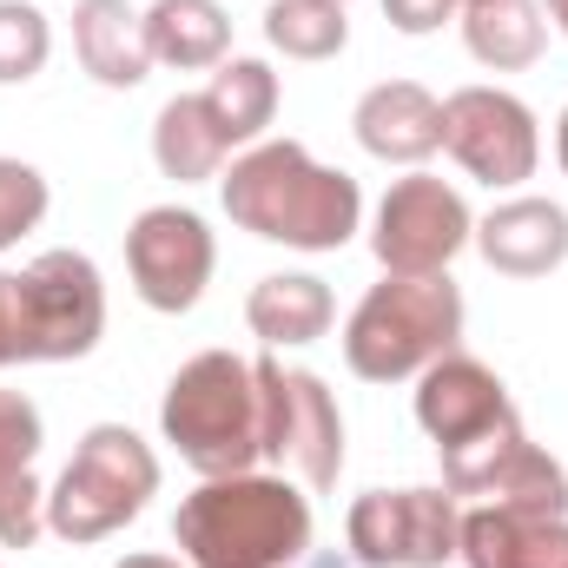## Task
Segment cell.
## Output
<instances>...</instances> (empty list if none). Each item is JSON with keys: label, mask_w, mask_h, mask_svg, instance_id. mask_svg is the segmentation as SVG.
<instances>
[{"label": "cell", "mask_w": 568, "mask_h": 568, "mask_svg": "<svg viewBox=\"0 0 568 568\" xmlns=\"http://www.w3.org/2000/svg\"><path fill=\"white\" fill-rule=\"evenodd\" d=\"M219 199L239 232L291 252H344L364 225V185L337 165H317L297 140H265L232 159Z\"/></svg>", "instance_id": "6da1fadb"}, {"label": "cell", "mask_w": 568, "mask_h": 568, "mask_svg": "<svg viewBox=\"0 0 568 568\" xmlns=\"http://www.w3.org/2000/svg\"><path fill=\"white\" fill-rule=\"evenodd\" d=\"M172 542L192 568H297L311 549V503L284 476H205L179 516Z\"/></svg>", "instance_id": "7a4b0ae2"}, {"label": "cell", "mask_w": 568, "mask_h": 568, "mask_svg": "<svg viewBox=\"0 0 568 568\" xmlns=\"http://www.w3.org/2000/svg\"><path fill=\"white\" fill-rule=\"evenodd\" d=\"M165 443L199 476H245L265 456V410H258V371L232 351H199L179 364L159 404Z\"/></svg>", "instance_id": "3957f363"}, {"label": "cell", "mask_w": 568, "mask_h": 568, "mask_svg": "<svg viewBox=\"0 0 568 568\" xmlns=\"http://www.w3.org/2000/svg\"><path fill=\"white\" fill-rule=\"evenodd\" d=\"M456 337H463V291L449 272L429 278L384 272V284H371L344 324V364L364 384H404L424 377L436 357H449Z\"/></svg>", "instance_id": "277c9868"}, {"label": "cell", "mask_w": 568, "mask_h": 568, "mask_svg": "<svg viewBox=\"0 0 568 568\" xmlns=\"http://www.w3.org/2000/svg\"><path fill=\"white\" fill-rule=\"evenodd\" d=\"M159 496V456L140 429L126 424H93L80 436L73 463L47 489V529L73 549L106 542L113 529L140 523L145 503Z\"/></svg>", "instance_id": "5b68a950"}, {"label": "cell", "mask_w": 568, "mask_h": 568, "mask_svg": "<svg viewBox=\"0 0 568 568\" xmlns=\"http://www.w3.org/2000/svg\"><path fill=\"white\" fill-rule=\"evenodd\" d=\"M20 284V331H27V364H73L100 344L106 331V284L87 252H40Z\"/></svg>", "instance_id": "8992f818"}, {"label": "cell", "mask_w": 568, "mask_h": 568, "mask_svg": "<svg viewBox=\"0 0 568 568\" xmlns=\"http://www.w3.org/2000/svg\"><path fill=\"white\" fill-rule=\"evenodd\" d=\"M258 410H265V456L291 463L304 489H337L344 469V410L324 390L317 371H297L278 357H258Z\"/></svg>", "instance_id": "52a82bcc"}, {"label": "cell", "mask_w": 568, "mask_h": 568, "mask_svg": "<svg viewBox=\"0 0 568 568\" xmlns=\"http://www.w3.org/2000/svg\"><path fill=\"white\" fill-rule=\"evenodd\" d=\"M344 536L364 568H443L456 562L463 509L449 489H371L351 503Z\"/></svg>", "instance_id": "ba28073f"}, {"label": "cell", "mask_w": 568, "mask_h": 568, "mask_svg": "<svg viewBox=\"0 0 568 568\" xmlns=\"http://www.w3.org/2000/svg\"><path fill=\"white\" fill-rule=\"evenodd\" d=\"M476 239V219L463 205L456 185L429 179V172H410L384 192L377 205V225H371V252L384 272L397 278H429V272H449V258Z\"/></svg>", "instance_id": "9c48e42d"}, {"label": "cell", "mask_w": 568, "mask_h": 568, "mask_svg": "<svg viewBox=\"0 0 568 568\" xmlns=\"http://www.w3.org/2000/svg\"><path fill=\"white\" fill-rule=\"evenodd\" d=\"M443 152L483 179L489 192H509L523 179H536V159H542V133H536V113L503 93V87H463L443 100Z\"/></svg>", "instance_id": "30bf717a"}, {"label": "cell", "mask_w": 568, "mask_h": 568, "mask_svg": "<svg viewBox=\"0 0 568 568\" xmlns=\"http://www.w3.org/2000/svg\"><path fill=\"white\" fill-rule=\"evenodd\" d=\"M212 265H219V245H212V225L185 205H152L133 219L126 232V272H133V291H140L152 311L179 317L205 297L212 284Z\"/></svg>", "instance_id": "8fae6325"}, {"label": "cell", "mask_w": 568, "mask_h": 568, "mask_svg": "<svg viewBox=\"0 0 568 568\" xmlns=\"http://www.w3.org/2000/svg\"><path fill=\"white\" fill-rule=\"evenodd\" d=\"M516 404H509V390H503V377L483 364V357H469V351H449V357H436L424 377H417V424L424 436L443 449V443H463V436H476V429H489L496 417H509Z\"/></svg>", "instance_id": "7c38bea8"}, {"label": "cell", "mask_w": 568, "mask_h": 568, "mask_svg": "<svg viewBox=\"0 0 568 568\" xmlns=\"http://www.w3.org/2000/svg\"><path fill=\"white\" fill-rule=\"evenodd\" d=\"M456 556L469 568H568V516L476 503V509H463Z\"/></svg>", "instance_id": "4fadbf2b"}, {"label": "cell", "mask_w": 568, "mask_h": 568, "mask_svg": "<svg viewBox=\"0 0 568 568\" xmlns=\"http://www.w3.org/2000/svg\"><path fill=\"white\" fill-rule=\"evenodd\" d=\"M469 245L503 278H549L568 258V212L556 199H503L489 219H476Z\"/></svg>", "instance_id": "5bb4252c"}, {"label": "cell", "mask_w": 568, "mask_h": 568, "mask_svg": "<svg viewBox=\"0 0 568 568\" xmlns=\"http://www.w3.org/2000/svg\"><path fill=\"white\" fill-rule=\"evenodd\" d=\"M40 443H47V424L33 397L0 390V549H33L47 529V489L33 483Z\"/></svg>", "instance_id": "9a60e30c"}, {"label": "cell", "mask_w": 568, "mask_h": 568, "mask_svg": "<svg viewBox=\"0 0 568 568\" xmlns=\"http://www.w3.org/2000/svg\"><path fill=\"white\" fill-rule=\"evenodd\" d=\"M357 145L384 165H424L429 152H443V100L417 80H384L357 100L351 113Z\"/></svg>", "instance_id": "2e32d148"}, {"label": "cell", "mask_w": 568, "mask_h": 568, "mask_svg": "<svg viewBox=\"0 0 568 568\" xmlns=\"http://www.w3.org/2000/svg\"><path fill=\"white\" fill-rule=\"evenodd\" d=\"M73 53L80 67L113 87V93H133L145 73H152V47H145V20L126 0H80L73 7Z\"/></svg>", "instance_id": "e0dca14e"}, {"label": "cell", "mask_w": 568, "mask_h": 568, "mask_svg": "<svg viewBox=\"0 0 568 568\" xmlns=\"http://www.w3.org/2000/svg\"><path fill=\"white\" fill-rule=\"evenodd\" d=\"M245 317L252 331L272 344V351H297V344H317L337 317L331 304V284L311 278V272H278V278H258L245 297Z\"/></svg>", "instance_id": "ac0fdd59"}, {"label": "cell", "mask_w": 568, "mask_h": 568, "mask_svg": "<svg viewBox=\"0 0 568 568\" xmlns=\"http://www.w3.org/2000/svg\"><path fill=\"white\" fill-rule=\"evenodd\" d=\"M140 20H145L152 60L159 67H179V73L219 67L225 47H232V13L219 0H152Z\"/></svg>", "instance_id": "d6986e66"}, {"label": "cell", "mask_w": 568, "mask_h": 568, "mask_svg": "<svg viewBox=\"0 0 568 568\" xmlns=\"http://www.w3.org/2000/svg\"><path fill=\"white\" fill-rule=\"evenodd\" d=\"M463 47L489 73H523L549 47V20L536 0H463Z\"/></svg>", "instance_id": "ffe728a7"}, {"label": "cell", "mask_w": 568, "mask_h": 568, "mask_svg": "<svg viewBox=\"0 0 568 568\" xmlns=\"http://www.w3.org/2000/svg\"><path fill=\"white\" fill-rule=\"evenodd\" d=\"M212 126L225 133V145H258L265 126L278 120V73L265 60H219L212 87L199 93Z\"/></svg>", "instance_id": "44dd1931"}, {"label": "cell", "mask_w": 568, "mask_h": 568, "mask_svg": "<svg viewBox=\"0 0 568 568\" xmlns=\"http://www.w3.org/2000/svg\"><path fill=\"white\" fill-rule=\"evenodd\" d=\"M225 152H232V145H225V133L212 126V113H205L199 93H179V100L159 106V120H152V159H159L165 179H179V185L219 179Z\"/></svg>", "instance_id": "7402d4cb"}, {"label": "cell", "mask_w": 568, "mask_h": 568, "mask_svg": "<svg viewBox=\"0 0 568 568\" xmlns=\"http://www.w3.org/2000/svg\"><path fill=\"white\" fill-rule=\"evenodd\" d=\"M523 449H529V429H523L516 410L496 417L489 429H476V436H463V443H443V449H436V456H443V489L489 503V489L503 483V469H509Z\"/></svg>", "instance_id": "603a6c76"}, {"label": "cell", "mask_w": 568, "mask_h": 568, "mask_svg": "<svg viewBox=\"0 0 568 568\" xmlns=\"http://www.w3.org/2000/svg\"><path fill=\"white\" fill-rule=\"evenodd\" d=\"M265 40L284 60H331L351 40V20L337 0H272L265 7Z\"/></svg>", "instance_id": "cb8c5ba5"}, {"label": "cell", "mask_w": 568, "mask_h": 568, "mask_svg": "<svg viewBox=\"0 0 568 568\" xmlns=\"http://www.w3.org/2000/svg\"><path fill=\"white\" fill-rule=\"evenodd\" d=\"M53 53V27L33 0H0V87H27Z\"/></svg>", "instance_id": "d4e9b609"}, {"label": "cell", "mask_w": 568, "mask_h": 568, "mask_svg": "<svg viewBox=\"0 0 568 568\" xmlns=\"http://www.w3.org/2000/svg\"><path fill=\"white\" fill-rule=\"evenodd\" d=\"M47 205H53L47 179H40L27 159H0V252H13V245L47 219Z\"/></svg>", "instance_id": "484cf974"}, {"label": "cell", "mask_w": 568, "mask_h": 568, "mask_svg": "<svg viewBox=\"0 0 568 568\" xmlns=\"http://www.w3.org/2000/svg\"><path fill=\"white\" fill-rule=\"evenodd\" d=\"M456 7H463V0H384V20H390L397 33H436Z\"/></svg>", "instance_id": "4316f807"}, {"label": "cell", "mask_w": 568, "mask_h": 568, "mask_svg": "<svg viewBox=\"0 0 568 568\" xmlns=\"http://www.w3.org/2000/svg\"><path fill=\"white\" fill-rule=\"evenodd\" d=\"M27 364V331H20V284L13 272H0V371Z\"/></svg>", "instance_id": "83f0119b"}, {"label": "cell", "mask_w": 568, "mask_h": 568, "mask_svg": "<svg viewBox=\"0 0 568 568\" xmlns=\"http://www.w3.org/2000/svg\"><path fill=\"white\" fill-rule=\"evenodd\" d=\"M113 568H185V562H172V556H126V562H113Z\"/></svg>", "instance_id": "f1b7e54d"}, {"label": "cell", "mask_w": 568, "mask_h": 568, "mask_svg": "<svg viewBox=\"0 0 568 568\" xmlns=\"http://www.w3.org/2000/svg\"><path fill=\"white\" fill-rule=\"evenodd\" d=\"M542 7H549V20L562 27V40H568V0H542Z\"/></svg>", "instance_id": "f546056e"}, {"label": "cell", "mask_w": 568, "mask_h": 568, "mask_svg": "<svg viewBox=\"0 0 568 568\" xmlns=\"http://www.w3.org/2000/svg\"><path fill=\"white\" fill-rule=\"evenodd\" d=\"M556 159H562V172H568V113H562V126H556Z\"/></svg>", "instance_id": "4dcf8cb0"}, {"label": "cell", "mask_w": 568, "mask_h": 568, "mask_svg": "<svg viewBox=\"0 0 568 568\" xmlns=\"http://www.w3.org/2000/svg\"><path fill=\"white\" fill-rule=\"evenodd\" d=\"M337 7H344V0H337Z\"/></svg>", "instance_id": "1f68e13d"}]
</instances>
